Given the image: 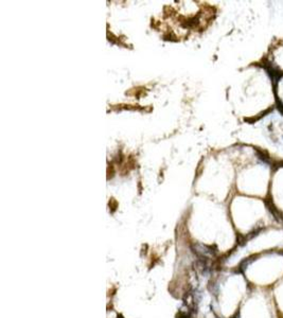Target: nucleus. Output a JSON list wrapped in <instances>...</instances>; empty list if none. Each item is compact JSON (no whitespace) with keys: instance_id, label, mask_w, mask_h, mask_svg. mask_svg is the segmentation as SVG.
Returning <instances> with one entry per match:
<instances>
[{"instance_id":"obj_2","label":"nucleus","mask_w":283,"mask_h":318,"mask_svg":"<svg viewBox=\"0 0 283 318\" xmlns=\"http://www.w3.org/2000/svg\"><path fill=\"white\" fill-rule=\"evenodd\" d=\"M271 298L280 318H283V279L270 289Z\"/></svg>"},{"instance_id":"obj_1","label":"nucleus","mask_w":283,"mask_h":318,"mask_svg":"<svg viewBox=\"0 0 283 318\" xmlns=\"http://www.w3.org/2000/svg\"><path fill=\"white\" fill-rule=\"evenodd\" d=\"M248 271H252L251 275L245 277L250 286L270 290L283 279V249L262 252L243 259L236 271L243 275Z\"/></svg>"}]
</instances>
